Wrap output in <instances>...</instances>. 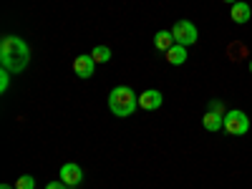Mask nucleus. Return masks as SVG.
I'll return each instance as SVG.
<instances>
[{"label":"nucleus","mask_w":252,"mask_h":189,"mask_svg":"<svg viewBox=\"0 0 252 189\" xmlns=\"http://www.w3.org/2000/svg\"><path fill=\"white\" fill-rule=\"evenodd\" d=\"M0 63L10 73H20L31 63V48L20 35H3L0 38Z\"/></svg>","instance_id":"1"},{"label":"nucleus","mask_w":252,"mask_h":189,"mask_svg":"<svg viewBox=\"0 0 252 189\" xmlns=\"http://www.w3.org/2000/svg\"><path fill=\"white\" fill-rule=\"evenodd\" d=\"M136 106H139V96H136L129 86H116V89H111V94H109V109H111L114 116L126 119V116H131V114L136 111Z\"/></svg>","instance_id":"2"},{"label":"nucleus","mask_w":252,"mask_h":189,"mask_svg":"<svg viewBox=\"0 0 252 189\" xmlns=\"http://www.w3.org/2000/svg\"><path fill=\"white\" fill-rule=\"evenodd\" d=\"M224 131L229 136H245L250 131V116L240 109H232L224 114Z\"/></svg>","instance_id":"3"},{"label":"nucleus","mask_w":252,"mask_h":189,"mask_svg":"<svg viewBox=\"0 0 252 189\" xmlns=\"http://www.w3.org/2000/svg\"><path fill=\"white\" fill-rule=\"evenodd\" d=\"M172 35H174V43L189 48V46L197 43L199 31H197V26L192 23V20H177V23L172 26Z\"/></svg>","instance_id":"4"},{"label":"nucleus","mask_w":252,"mask_h":189,"mask_svg":"<svg viewBox=\"0 0 252 189\" xmlns=\"http://www.w3.org/2000/svg\"><path fill=\"white\" fill-rule=\"evenodd\" d=\"M58 179L63 182V184H68V187H78L81 182H83V169L78 164H63L61 166V172H58Z\"/></svg>","instance_id":"5"},{"label":"nucleus","mask_w":252,"mask_h":189,"mask_svg":"<svg viewBox=\"0 0 252 189\" xmlns=\"http://www.w3.org/2000/svg\"><path fill=\"white\" fill-rule=\"evenodd\" d=\"M161 103H164V96L157 89H146L144 94H139V109L144 111H157Z\"/></svg>","instance_id":"6"},{"label":"nucleus","mask_w":252,"mask_h":189,"mask_svg":"<svg viewBox=\"0 0 252 189\" xmlns=\"http://www.w3.org/2000/svg\"><path fill=\"white\" fill-rule=\"evenodd\" d=\"M73 71H76L78 78H91L94 71H96V61H94V56H91V53H89V56H76V61H73Z\"/></svg>","instance_id":"7"},{"label":"nucleus","mask_w":252,"mask_h":189,"mask_svg":"<svg viewBox=\"0 0 252 189\" xmlns=\"http://www.w3.org/2000/svg\"><path fill=\"white\" fill-rule=\"evenodd\" d=\"M229 18H232V23H237V26L250 23V18H252V8H250V3H245V0L235 3L232 10H229Z\"/></svg>","instance_id":"8"},{"label":"nucleus","mask_w":252,"mask_h":189,"mask_svg":"<svg viewBox=\"0 0 252 189\" xmlns=\"http://www.w3.org/2000/svg\"><path fill=\"white\" fill-rule=\"evenodd\" d=\"M202 126H204L207 131L217 134V131L224 129V116H222V114H215V111H207V114L202 116Z\"/></svg>","instance_id":"9"},{"label":"nucleus","mask_w":252,"mask_h":189,"mask_svg":"<svg viewBox=\"0 0 252 189\" xmlns=\"http://www.w3.org/2000/svg\"><path fill=\"white\" fill-rule=\"evenodd\" d=\"M187 58H189V53H187V46H179V43H174L169 51H166V61H169L172 66H182V63H187Z\"/></svg>","instance_id":"10"},{"label":"nucleus","mask_w":252,"mask_h":189,"mask_svg":"<svg viewBox=\"0 0 252 189\" xmlns=\"http://www.w3.org/2000/svg\"><path fill=\"white\" fill-rule=\"evenodd\" d=\"M172 46H174V35H172V31H157V35H154V48L161 51V53H166Z\"/></svg>","instance_id":"11"},{"label":"nucleus","mask_w":252,"mask_h":189,"mask_svg":"<svg viewBox=\"0 0 252 189\" xmlns=\"http://www.w3.org/2000/svg\"><path fill=\"white\" fill-rule=\"evenodd\" d=\"M91 56H94L96 63H109V61H111V48H109V46H96V48L91 51Z\"/></svg>","instance_id":"12"},{"label":"nucleus","mask_w":252,"mask_h":189,"mask_svg":"<svg viewBox=\"0 0 252 189\" xmlns=\"http://www.w3.org/2000/svg\"><path fill=\"white\" fill-rule=\"evenodd\" d=\"M15 189H35V177L31 174H23L15 179Z\"/></svg>","instance_id":"13"},{"label":"nucleus","mask_w":252,"mask_h":189,"mask_svg":"<svg viewBox=\"0 0 252 189\" xmlns=\"http://www.w3.org/2000/svg\"><path fill=\"white\" fill-rule=\"evenodd\" d=\"M10 76H13V73L5 71V68L0 71V94H5V91H8V86H10Z\"/></svg>","instance_id":"14"},{"label":"nucleus","mask_w":252,"mask_h":189,"mask_svg":"<svg viewBox=\"0 0 252 189\" xmlns=\"http://www.w3.org/2000/svg\"><path fill=\"white\" fill-rule=\"evenodd\" d=\"M209 111H215V114H222V116L227 114V111H224V103H222V101H209Z\"/></svg>","instance_id":"15"},{"label":"nucleus","mask_w":252,"mask_h":189,"mask_svg":"<svg viewBox=\"0 0 252 189\" xmlns=\"http://www.w3.org/2000/svg\"><path fill=\"white\" fill-rule=\"evenodd\" d=\"M46 189H71V187H68V184H63V182L58 179V182H48Z\"/></svg>","instance_id":"16"},{"label":"nucleus","mask_w":252,"mask_h":189,"mask_svg":"<svg viewBox=\"0 0 252 189\" xmlns=\"http://www.w3.org/2000/svg\"><path fill=\"white\" fill-rule=\"evenodd\" d=\"M222 3H229V5H235V3H240V0H222Z\"/></svg>","instance_id":"17"},{"label":"nucleus","mask_w":252,"mask_h":189,"mask_svg":"<svg viewBox=\"0 0 252 189\" xmlns=\"http://www.w3.org/2000/svg\"><path fill=\"white\" fill-rule=\"evenodd\" d=\"M0 189H15V187H10V184H0Z\"/></svg>","instance_id":"18"},{"label":"nucleus","mask_w":252,"mask_h":189,"mask_svg":"<svg viewBox=\"0 0 252 189\" xmlns=\"http://www.w3.org/2000/svg\"><path fill=\"white\" fill-rule=\"evenodd\" d=\"M250 73H252V58H250Z\"/></svg>","instance_id":"19"}]
</instances>
